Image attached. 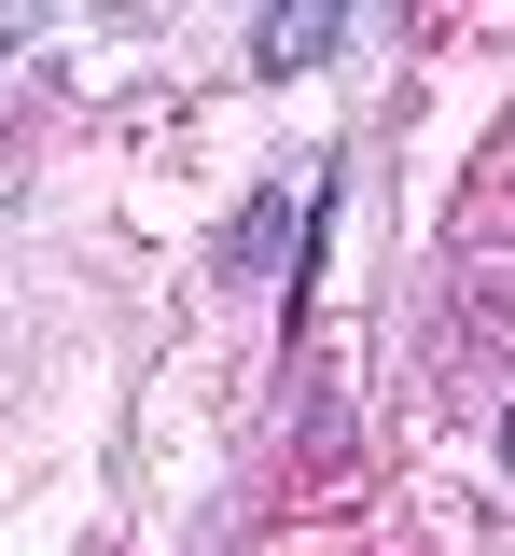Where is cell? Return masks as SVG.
<instances>
[{"label": "cell", "instance_id": "cell-1", "mask_svg": "<svg viewBox=\"0 0 515 556\" xmlns=\"http://www.w3.org/2000/svg\"><path fill=\"white\" fill-rule=\"evenodd\" d=\"M335 28H349V14H265V56L293 70V56H321V42H335Z\"/></svg>", "mask_w": 515, "mask_h": 556}, {"label": "cell", "instance_id": "cell-2", "mask_svg": "<svg viewBox=\"0 0 515 556\" xmlns=\"http://www.w3.org/2000/svg\"><path fill=\"white\" fill-rule=\"evenodd\" d=\"M502 459H515V417H502Z\"/></svg>", "mask_w": 515, "mask_h": 556}]
</instances>
